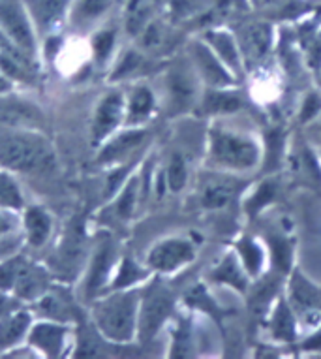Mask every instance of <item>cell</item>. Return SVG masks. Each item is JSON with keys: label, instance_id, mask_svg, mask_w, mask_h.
<instances>
[{"label": "cell", "instance_id": "6da1fadb", "mask_svg": "<svg viewBox=\"0 0 321 359\" xmlns=\"http://www.w3.org/2000/svg\"><path fill=\"white\" fill-rule=\"evenodd\" d=\"M0 162L13 170H51L55 165L53 151L43 140L30 136H13L0 140Z\"/></svg>", "mask_w": 321, "mask_h": 359}, {"label": "cell", "instance_id": "7a4b0ae2", "mask_svg": "<svg viewBox=\"0 0 321 359\" xmlns=\"http://www.w3.org/2000/svg\"><path fill=\"white\" fill-rule=\"evenodd\" d=\"M135 297L132 294L117 295L102 303L98 309V325L105 335L115 341H128L134 331Z\"/></svg>", "mask_w": 321, "mask_h": 359}, {"label": "cell", "instance_id": "3957f363", "mask_svg": "<svg viewBox=\"0 0 321 359\" xmlns=\"http://www.w3.org/2000/svg\"><path fill=\"white\" fill-rule=\"evenodd\" d=\"M214 156L222 164L233 168H250L256 164L257 149L256 145L245 137L233 134H217L214 137Z\"/></svg>", "mask_w": 321, "mask_h": 359}, {"label": "cell", "instance_id": "277c9868", "mask_svg": "<svg viewBox=\"0 0 321 359\" xmlns=\"http://www.w3.org/2000/svg\"><path fill=\"white\" fill-rule=\"evenodd\" d=\"M0 23L19 48L25 49V51L34 49V40H32L29 21L25 18L23 10L15 2H12V0L0 2Z\"/></svg>", "mask_w": 321, "mask_h": 359}, {"label": "cell", "instance_id": "5b68a950", "mask_svg": "<svg viewBox=\"0 0 321 359\" xmlns=\"http://www.w3.org/2000/svg\"><path fill=\"white\" fill-rule=\"evenodd\" d=\"M171 311V297L164 290H152L146 295L145 305H143V314H141V337L151 339L160 324Z\"/></svg>", "mask_w": 321, "mask_h": 359}, {"label": "cell", "instance_id": "8992f818", "mask_svg": "<svg viewBox=\"0 0 321 359\" xmlns=\"http://www.w3.org/2000/svg\"><path fill=\"white\" fill-rule=\"evenodd\" d=\"M193 256L192 247L184 241H168L158 245L151 252V264L160 271L175 269L177 265L190 262Z\"/></svg>", "mask_w": 321, "mask_h": 359}, {"label": "cell", "instance_id": "52a82bcc", "mask_svg": "<svg viewBox=\"0 0 321 359\" xmlns=\"http://www.w3.org/2000/svg\"><path fill=\"white\" fill-rule=\"evenodd\" d=\"M121 109H123V98L118 95H109L102 104L96 113V124H94V136L96 140L109 134L117 126L121 118Z\"/></svg>", "mask_w": 321, "mask_h": 359}, {"label": "cell", "instance_id": "ba28073f", "mask_svg": "<svg viewBox=\"0 0 321 359\" xmlns=\"http://www.w3.org/2000/svg\"><path fill=\"white\" fill-rule=\"evenodd\" d=\"M0 123L12 124V126L36 124L40 123V113L21 102H0Z\"/></svg>", "mask_w": 321, "mask_h": 359}, {"label": "cell", "instance_id": "9c48e42d", "mask_svg": "<svg viewBox=\"0 0 321 359\" xmlns=\"http://www.w3.org/2000/svg\"><path fill=\"white\" fill-rule=\"evenodd\" d=\"M111 254L113 248L109 243H104V245L100 247L98 254H96V258H94L93 262L90 277H88V294H94V292L104 284L105 277H107V271H109V265H111Z\"/></svg>", "mask_w": 321, "mask_h": 359}, {"label": "cell", "instance_id": "30bf717a", "mask_svg": "<svg viewBox=\"0 0 321 359\" xmlns=\"http://www.w3.org/2000/svg\"><path fill=\"white\" fill-rule=\"evenodd\" d=\"M30 12L40 25H51L62 15L68 0H27Z\"/></svg>", "mask_w": 321, "mask_h": 359}, {"label": "cell", "instance_id": "8fae6325", "mask_svg": "<svg viewBox=\"0 0 321 359\" xmlns=\"http://www.w3.org/2000/svg\"><path fill=\"white\" fill-rule=\"evenodd\" d=\"M271 32L267 25H252L245 30L243 43H245L246 53L250 57H261L269 48Z\"/></svg>", "mask_w": 321, "mask_h": 359}, {"label": "cell", "instance_id": "7c38bea8", "mask_svg": "<svg viewBox=\"0 0 321 359\" xmlns=\"http://www.w3.org/2000/svg\"><path fill=\"white\" fill-rule=\"evenodd\" d=\"M62 335L64 330L62 327H55V325H38L32 333V342L38 344L41 350H46L51 355H57L62 344Z\"/></svg>", "mask_w": 321, "mask_h": 359}, {"label": "cell", "instance_id": "4fadbf2b", "mask_svg": "<svg viewBox=\"0 0 321 359\" xmlns=\"http://www.w3.org/2000/svg\"><path fill=\"white\" fill-rule=\"evenodd\" d=\"M27 228H29V239L32 245H41L51 231V220L46 212L40 209H30L27 212Z\"/></svg>", "mask_w": 321, "mask_h": 359}, {"label": "cell", "instance_id": "5bb4252c", "mask_svg": "<svg viewBox=\"0 0 321 359\" xmlns=\"http://www.w3.org/2000/svg\"><path fill=\"white\" fill-rule=\"evenodd\" d=\"M60 254H62V256H60V267L68 273L76 271L83 256L81 231H71L70 237L66 239L64 247H62V252Z\"/></svg>", "mask_w": 321, "mask_h": 359}, {"label": "cell", "instance_id": "9a60e30c", "mask_svg": "<svg viewBox=\"0 0 321 359\" xmlns=\"http://www.w3.org/2000/svg\"><path fill=\"white\" fill-rule=\"evenodd\" d=\"M235 194V187L228 181H218V183H207L203 189V205L207 207H224Z\"/></svg>", "mask_w": 321, "mask_h": 359}, {"label": "cell", "instance_id": "2e32d148", "mask_svg": "<svg viewBox=\"0 0 321 359\" xmlns=\"http://www.w3.org/2000/svg\"><path fill=\"white\" fill-rule=\"evenodd\" d=\"M29 314H18V316H12V318L2 320L0 322V344L2 346H8L23 335V331L27 330L29 325Z\"/></svg>", "mask_w": 321, "mask_h": 359}, {"label": "cell", "instance_id": "e0dca14e", "mask_svg": "<svg viewBox=\"0 0 321 359\" xmlns=\"http://www.w3.org/2000/svg\"><path fill=\"white\" fill-rule=\"evenodd\" d=\"M15 286H18L19 295L23 297H34L36 294H40L43 290V278H41L40 271L34 269H19L18 278H15Z\"/></svg>", "mask_w": 321, "mask_h": 359}, {"label": "cell", "instance_id": "ac0fdd59", "mask_svg": "<svg viewBox=\"0 0 321 359\" xmlns=\"http://www.w3.org/2000/svg\"><path fill=\"white\" fill-rule=\"evenodd\" d=\"M149 12H151V6L146 0H132L128 12V30L132 34H135L143 27L145 19L149 18Z\"/></svg>", "mask_w": 321, "mask_h": 359}, {"label": "cell", "instance_id": "d6986e66", "mask_svg": "<svg viewBox=\"0 0 321 359\" xmlns=\"http://www.w3.org/2000/svg\"><path fill=\"white\" fill-rule=\"evenodd\" d=\"M199 55V62L203 66V74L207 76V79L212 83H220V85H226L229 83L228 76H226V72L218 66V62L212 57H210L207 51H198Z\"/></svg>", "mask_w": 321, "mask_h": 359}, {"label": "cell", "instance_id": "ffe728a7", "mask_svg": "<svg viewBox=\"0 0 321 359\" xmlns=\"http://www.w3.org/2000/svg\"><path fill=\"white\" fill-rule=\"evenodd\" d=\"M0 203L8 207L21 205V194H19L18 184L8 175H0Z\"/></svg>", "mask_w": 321, "mask_h": 359}, {"label": "cell", "instance_id": "44dd1931", "mask_svg": "<svg viewBox=\"0 0 321 359\" xmlns=\"http://www.w3.org/2000/svg\"><path fill=\"white\" fill-rule=\"evenodd\" d=\"M141 137H143V132H134V134H126V136L118 137L117 142H113L109 147L104 151V158H113V156H117V154H123L124 151H128L134 145L141 142Z\"/></svg>", "mask_w": 321, "mask_h": 359}, {"label": "cell", "instance_id": "7402d4cb", "mask_svg": "<svg viewBox=\"0 0 321 359\" xmlns=\"http://www.w3.org/2000/svg\"><path fill=\"white\" fill-rule=\"evenodd\" d=\"M111 0H77V13L83 19L98 18L109 6Z\"/></svg>", "mask_w": 321, "mask_h": 359}, {"label": "cell", "instance_id": "603a6c76", "mask_svg": "<svg viewBox=\"0 0 321 359\" xmlns=\"http://www.w3.org/2000/svg\"><path fill=\"white\" fill-rule=\"evenodd\" d=\"M168 179H170V187L173 190H181L186 183V164H184V160L181 156H175L171 160Z\"/></svg>", "mask_w": 321, "mask_h": 359}, {"label": "cell", "instance_id": "cb8c5ba5", "mask_svg": "<svg viewBox=\"0 0 321 359\" xmlns=\"http://www.w3.org/2000/svg\"><path fill=\"white\" fill-rule=\"evenodd\" d=\"M152 107V96L151 93L146 90V88H139L137 93L134 95L132 98V117L134 118H139V117H145L146 113L151 111Z\"/></svg>", "mask_w": 321, "mask_h": 359}, {"label": "cell", "instance_id": "d4e9b609", "mask_svg": "<svg viewBox=\"0 0 321 359\" xmlns=\"http://www.w3.org/2000/svg\"><path fill=\"white\" fill-rule=\"evenodd\" d=\"M135 190H137V183H135V181H132V183L128 184V189L124 190V194H123V198H121V201H118L117 211L123 218H126L132 215V209H134V201H135Z\"/></svg>", "mask_w": 321, "mask_h": 359}, {"label": "cell", "instance_id": "484cf974", "mask_svg": "<svg viewBox=\"0 0 321 359\" xmlns=\"http://www.w3.org/2000/svg\"><path fill=\"white\" fill-rule=\"evenodd\" d=\"M19 269H21L19 259L10 262V264L0 265V288H10V286H13L15 278H18Z\"/></svg>", "mask_w": 321, "mask_h": 359}, {"label": "cell", "instance_id": "4316f807", "mask_svg": "<svg viewBox=\"0 0 321 359\" xmlns=\"http://www.w3.org/2000/svg\"><path fill=\"white\" fill-rule=\"evenodd\" d=\"M139 277H141V273L137 271V267H135L130 259H126L123 265V271H121V275H118L115 286H117V288H123V286H128V284H132Z\"/></svg>", "mask_w": 321, "mask_h": 359}, {"label": "cell", "instance_id": "83f0119b", "mask_svg": "<svg viewBox=\"0 0 321 359\" xmlns=\"http://www.w3.org/2000/svg\"><path fill=\"white\" fill-rule=\"evenodd\" d=\"M113 48V34L111 32H102V34L94 40V49H96V57L105 59Z\"/></svg>", "mask_w": 321, "mask_h": 359}, {"label": "cell", "instance_id": "f1b7e54d", "mask_svg": "<svg viewBox=\"0 0 321 359\" xmlns=\"http://www.w3.org/2000/svg\"><path fill=\"white\" fill-rule=\"evenodd\" d=\"M98 344L94 341V337L90 333H83L81 341H79V352L77 355H96Z\"/></svg>", "mask_w": 321, "mask_h": 359}, {"label": "cell", "instance_id": "f546056e", "mask_svg": "<svg viewBox=\"0 0 321 359\" xmlns=\"http://www.w3.org/2000/svg\"><path fill=\"white\" fill-rule=\"evenodd\" d=\"M214 43H217V48L220 49V53L226 55V59L231 60V62H237L235 59V51H233V46H231V40H229L228 36H217L214 38Z\"/></svg>", "mask_w": 321, "mask_h": 359}, {"label": "cell", "instance_id": "4dcf8cb0", "mask_svg": "<svg viewBox=\"0 0 321 359\" xmlns=\"http://www.w3.org/2000/svg\"><path fill=\"white\" fill-rule=\"evenodd\" d=\"M41 311L47 312V314H51V316H60V314H62V305H60L57 299L49 297V299L41 301Z\"/></svg>", "mask_w": 321, "mask_h": 359}, {"label": "cell", "instance_id": "1f68e13d", "mask_svg": "<svg viewBox=\"0 0 321 359\" xmlns=\"http://www.w3.org/2000/svg\"><path fill=\"white\" fill-rule=\"evenodd\" d=\"M245 256H246V262H248V265H250L252 271H256L257 269V264H259V252H257L256 247H252V245H246L245 247Z\"/></svg>", "mask_w": 321, "mask_h": 359}, {"label": "cell", "instance_id": "d6a6232c", "mask_svg": "<svg viewBox=\"0 0 321 359\" xmlns=\"http://www.w3.org/2000/svg\"><path fill=\"white\" fill-rule=\"evenodd\" d=\"M124 173H126V170H121V171H118V173H115V175H113L111 179H109V187H107V196L115 192V189H117V187H118V183L123 181Z\"/></svg>", "mask_w": 321, "mask_h": 359}, {"label": "cell", "instance_id": "836d02e7", "mask_svg": "<svg viewBox=\"0 0 321 359\" xmlns=\"http://www.w3.org/2000/svg\"><path fill=\"white\" fill-rule=\"evenodd\" d=\"M8 228H10V222H8V220H4V218L0 217V231H6Z\"/></svg>", "mask_w": 321, "mask_h": 359}, {"label": "cell", "instance_id": "e575fe53", "mask_svg": "<svg viewBox=\"0 0 321 359\" xmlns=\"http://www.w3.org/2000/svg\"><path fill=\"white\" fill-rule=\"evenodd\" d=\"M8 87H10V85H8L6 79H2V77H0V93H2V90H8Z\"/></svg>", "mask_w": 321, "mask_h": 359}]
</instances>
